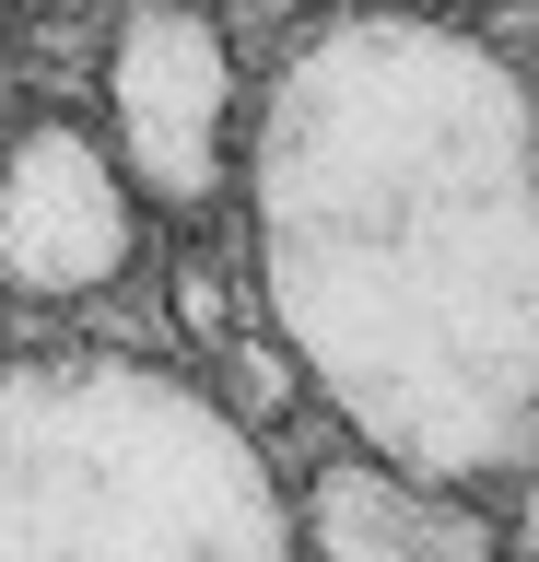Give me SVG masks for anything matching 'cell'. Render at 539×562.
I'll return each instance as SVG.
<instances>
[{
  "mask_svg": "<svg viewBox=\"0 0 539 562\" xmlns=\"http://www.w3.org/2000/svg\"><path fill=\"white\" fill-rule=\"evenodd\" d=\"M258 316L434 492L539 469V105L446 12H328L247 117Z\"/></svg>",
  "mask_w": 539,
  "mask_h": 562,
  "instance_id": "6da1fadb",
  "label": "cell"
},
{
  "mask_svg": "<svg viewBox=\"0 0 539 562\" xmlns=\"http://www.w3.org/2000/svg\"><path fill=\"white\" fill-rule=\"evenodd\" d=\"M0 562H305L223 386L117 340L0 363Z\"/></svg>",
  "mask_w": 539,
  "mask_h": 562,
  "instance_id": "7a4b0ae2",
  "label": "cell"
},
{
  "mask_svg": "<svg viewBox=\"0 0 539 562\" xmlns=\"http://www.w3.org/2000/svg\"><path fill=\"white\" fill-rule=\"evenodd\" d=\"M235 117H247V70L212 0H130L106 35V153L142 188V211H200L235 188Z\"/></svg>",
  "mask_w": 539,
  "mask_h": 562,
  "instance_id": "3957f363",
  "label": "cell"
},
{
  "mask_svg": "<svg viewBox=\"0 0 539 562\" xmlns=\"http://www.w3.org/2000/svg\"><path fill=\"white\" fill-rule=\"evenodd\" d=\"M142 258V188L82 117H24L0 140V293L12 305H94Z\"/></svg>",
  "mask_w": 539,
  "mask_h": 562,
  "instance_id": "277c9868",
  "label": "cell"
},
{
  "mask_svg": "<svg viewBox=\"0 0 539 562\" xmlns=\"http://www.w3.org/2000/svg\"><path fill=\"white\" fill-rule=\"evenodd\" d=\"M305 562H504V516L469 492H434L388 457H317L293 492Z\"/></svg>",
  "mask_w": 539,
  "mask_h": 562,
  "instance_id": "5b68a950",
  "label": "cell"
},
{
  "mask_svg": "<svg viewBox=\"0 0 539 562\" xmlns=\"http://www.w3.org/2000/svg\"><path fill=\"white\" fill-rule=\"evenodd\" d=\"M293 398H305V363H293L282 340H235V351H223V411L247 422V434H270Z\"/></svg>",
  "mask_w": 539,
  "mask_h": 562,
  "instance_id": "8992f818",
  "label": "cell"
},
{
  "mask_svg": "<svg viewBox=\"0 0 539 562\" xmlns=\"http://www.w3.org/2000/svg\"><path fill=\"white\" fill-rule=\"evenodd\" d=\"M177 328L212 351V363L247 340V316H235V270H223V258H188V270H177Z\"/></svg>",
  "mask_w": 539,
  "mask_h": 562,
  "instance_id": "52a82bcc",
  "label": "cell"
},
{
  "mask_svg": "<svg viewBox=\"0 0 539 562\" xmlns=\"http://www.w3.org/2000/svg\"><path fill=\"white\" fill-rule=\"evenodd\" d=\"M363 12H446L458 24V12H493V0H363Z\"/></svg>",
  "mask_w": 539,
  "mask_h": 562,
  "instance_id": "ba28073f",
  "label": "cell"
},
{
  "mask_svg": "<svg viewBox=\"0 0 539 562\" xmlns=\"http://www.w3.org/2000/svg\"><path fill=\"white\" fill-rule=\"evenodd\" d=\"M24 24H36V0H0V59L24 47Z\"/></svg>",
  "mask_w": 539,
  "mask_h": 562,
  "instance_id": "9c48e42d",
  "label": "cell"
},
{
  "mask_svg": "<svg viewBox=\"0 0 539 562\" xmlns=\"http://www.w3.org/2000/svg\"><path fill=\"white\" fill-rule=\"evenodd\" d=\"M59 12H71V0H59Z\"/></svg>",
  "mask_w": 539,
  "mask_h": 562,
  "instance_id": "30bf717a",
  "label": "cell"
}]
</instances>
